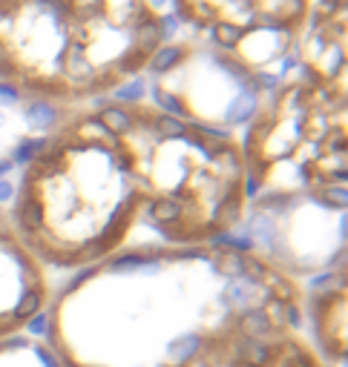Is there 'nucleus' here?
Masks as SVG:
<instances>
[{"mask_svg":"<svg viewBox=\"0 0 348 367\" xmlns=\"http://www.w3.org/2000/svg\"><path fill=\"white\" fill-rule=\"evenodd\" d=\"M63 367H188L253 330H305V287L245 241L127 247L75 273L43 313Z\"/></svg>","mask_w":348,"mask_h":367,"instance_id":"1","label":"nucleus"},{"mask_svg":"<svg viewBox=\"0 0 348 367\" xmlns=\"http://www.w3.org/2000/svg\"><path fill=\"white\" fill-rule=\"evenodd\" d=\"M144 192L109 101L69 109L20 166L15 235L46 270L81 273L135 247Z\"/></svg>","mask_w":348,"mask_h":367,"instance_id":"2","label":"nucleus"},{"mask_svg":"<svg viewBox=\"0 0 348 367\" xmlns=\"http://www.w3.org/2000/svg\"><path fill=\"white\" fill-rule=\"evenodd\" d=\"M161 43L150 0H0V84L58 109L119 95Z\"/></svg>","mask_w":348,"mask_h":367,"instance_id":"3","label":"nucleus"},{"mask_svg":"<svg viewBox=\"0 0 348 367\" xmlns=\"http://www.w3.org/2000/svg\"><path fill=\"white\" fill-rule=\"evenodd\" d=\"M250 198H345L348 95L305 72L262 95L239 138Z\"/></svg>","mask_w":348,"mask_h":367,"instance_id":"4","label":"nucleus"},{"mask_svg":"<svg viewBox=\"0 0 348 367\" xmlns=\"http://www.w3.org/2000/svg\"><path fill=\"white\" fill-rule=\"evenodd\" d=\"M50 302V270L23 247L9 218L0 215V345L32 330Z\"/></svg>","mask_w":348,"mask_h":367,"instance_id":"5","label":"nucleus"},{"mask_svg":"<svg viewBox=\"0 0 348 367\" xmlns=\"http://www.w3.org/2000/svg\"><path fill=\"white\" fill-rule=\"evenodd\" d=\"M188 367H326L305 330H253L222 341Z\"/></svg>","mask_w":348,"mask_h":367,"instance_id":"6","label":"nucleus"},{"mask_svg":"<svg viewBox=\"0 0 348 367\" xmlns=\"http://www.w3.org/2000/svg\"><path fill=\"white\" fill-rule=\"evenodd\" d=\"M308 338L326 367H345V267L326 273L314 290H305Z\"/></svg>","mask_w":348,"mask_h":367,"instance_id":"7","label":"nucleus"},{"mask_svg":"<svg viewBox=\"0 0 348 367\" xmlns=\"http://www.w3.org/2000/svg\"><path fill=\"white\" fill-rule=\"evenodd\" d=\"M0 367H63L50 341L35 333H20L0 345Z\"/></svg>","mask_w":348,"mask_h":367,"instance_id":"8","label":"nucleus"}]
</instances>
